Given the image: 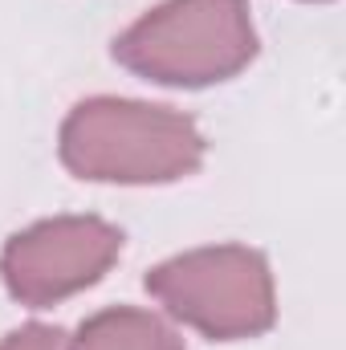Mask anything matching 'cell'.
Masks as SVG:
<instances>
[{
  "label": "cell",
  "instance_id": "cell-3",
  "mask_svg": "<svg viewBox=\"0 0 346 350\" xmlns=\"http://www.w3.org/2000/svg\"><path fill=\"white\" fill-rule=\"evenodd\" d=\"M147 293L183 326L212 342L261 338L277 322L273 269L261 249L208 245L179 253L147 273Z\"/></svg>",
  "mask_w": 346,
  "mask_h": 350
},
{
  "label": "cell",
  "instance_id": "cell-4",
  "mask_svg": "<svg viewBox=\"0 0 346 350\" xmlns=\"http://www.w3.org/2000/svg\"><path fill=\"white\" fill-rule=\"evenodd\" d=\"M122 253V228L102 216H53L12 232L0 249V281L12 301L49 310L98 285Z\"/></svg>",
  "mask_w": 346,
  "mask_h": 350
},
{
  "label": "cell",
  "instance_id": "cell-2",
  "mask_svg": "<svg viewBox=\"0 0 346 350\" xmlns=\"http://www.w3.org/2000/svg\"><path fill=\"white\" fill-rule=\"evenodd\" d=\"M257 49L249 0H163L110 45L122 70L175 90L228 82L257 57Z\"/></svg>",
  "mask_w": 346,
  "mask_h": 350
},
{
  "label": "cell",
  "instance_id": "cell-5",
  "mask_svg": "<svg viewBox=\"0 0 346 350\" xmlns=\"http://www.w3.org/2000/svg\"><path fill=\"white\" fill-rule=\"evenodd\" d=\"M70 350H183V338L151 310L110 306L78 326Z\"/></svg>",
  "mask_w": 346,
  "mask_h": 350
},
{
  "label": "cell",
  "instance_id": "cell-6",
  "mask_svg": "<svg viewBox=\"0 0 346 350\" xmlns=\"http://www.w3.org/2000/svg\"><path fill=\"white\" fill-rule=\"evenodd\" d=\"M0 350H70V338L62 326H45V322H29L12 334L0 338Z\"/></svg>",
  "mask_w": 346,
  "mask_h": 350
},
{
  "label": "cell",
  "instance_id": "cell-1",
  "mask_svg": "<svg viewBox=\"0 0 346 350\" xmlns=\"http://www.w3.org/2000/svg\"><path fill=\"white\" fill-rule=\"evenodd\" d=\"M57 155L66 172L90 183H175L204 167L208 143L191 114L135 98H82L62 131Z\"/></svg>",
  "mask_w": 346,
  "mask_h": 350
}]
</instances>
